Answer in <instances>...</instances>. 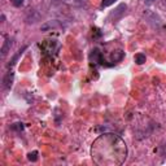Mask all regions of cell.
I'll use <instances>...</instances> for the list:
<instances>
[{
	"label": "cell",
	"instance_id": "9c48e42d",
	"mask_svg": "<svg viewBox=\"0 0 166 166\" xmlns=\"http://www.w3.org/2000/svg\"><path fill=\"white\" fill-rule=\"evenodd\" d=\"M10 3H12L14 7L20 8V7H22V5H24V0H10Z\"/></svg>",
	"mask_w": 166,
	"mask_h": 166
},
{
	"label": "cell",
	"instance_id": "30bf717a",
	"mask_svg": "<svg viewBox=\"0 0 166 166\" xmlns=\"http://www.w3.org/2000/svg\"><path fill=\"white\" fill-rule=\"evenodd\" d=\"M114 2H115V0H103L101 7H103V8H107V7H109V5H112Z\"/></svg>",
	"mask_w": 166,
	"mask_h": 166
},
{
	"label": "cell",
	"instance_id": "3957f363",
	"mask_svg": "<svg viewBox=\"0 0 166 166\" xmlns=\"http://www.w3.org/2000/svg\"><path fill=\"white\" fill-rule=\"evenodd\" d=\"M12 39H9V38H7V39L4 40V44H3V47H2V57H5L7 56V53L10 51V48H12Z\"/></svg>",
	"mask_w": 166,
	"mask_h": 166
},
{
	"label": "cell",
	"instance_id": "8fae6325",
	"mask_svg": "<svg viewBox=\"0 0 166 166\" xmlns=\"http://www.w3.org/2000/svg\"><path fill=\"white\" fill-rule=\"evenodd\" d=\"M148 2H149V3H151V2H153V0H148Z\"/></svg>",
	"mask_w": 166,
	"mask_h": 166
},
{
	"label": "cell",
	"instance_id": "52a82bcc",
	"mask_svg": "<svg viewBox=\"0 0 166 166\" xmlns=\"http://www.w3.org/2000/svg\"><path fill=\"white\" fill-rule=\"evenodd\" d=\"M27 160H29V161H31V162H35L36 160H38V152H36V151L30 152L29 154H27Z\"/></svg>",
	"mask_w": 166,
	"mask_h": 166
},
{
	"label": "cell",
	"instance_id": "277c9868",
	"mask_svg": "<svg viewBox=\"0 0 166 166\" xmlns=\"http://www.w3.org/2000/svg\"><path fill=\"white\" fill-rule=\"evenodd\" d=\"M122 57H123V52L122 51H117V52H114L112 55V61L113 62H118V61L122 60Z\"/></svg>",
	"mask_w": 166,
	"mask_h": 166
},
{
	"label": "cell",
	"instance_id": "8992f818",
	"mask_svg": "<svg viewBox=\"0 0 166 166\" xmlns=\"http://www.w3.org/2000/svg\"><path fill=\"white\" fill-rule=\"evenodd\" d=\"M26 48H27V47L25 46V47H22V49H20V51L17 52V55H16V56H14V57L12 58V61H10V62H9V66H10V65H14V64H16V61H17V60H18V57L21 56V55H22V52H24V51H25V49H26Z\"/></svg>",
	"mask_w": 166,
	"mask_h": 166
},
{
	"label": "cell",
	"instance_id": "7a4b0ae2",
	"mask_svg": "<svg viewBox=\"0 0 166 166\" xmlns=\"http://www.w3.org/2000/svg\"><path fill=\"white\" fill-rule=\"evenodd\" d=\"M13 77H14L13 71H8V73L4 75V79H3V86H4L5 90H9V88L12 87V83H13Z\"/></svg>",
	"mask_w": 166,
	"mask_h": 166
},
{
	"label": "cell",
	"instance_id": "6da1fadb",
	"mask_svg": "<svg viewBox=\"0 0 166 166\" xmlns=\"http://www.w3.org/2000/svg\"><path fill=\"white\" fill-rule=\"evenodd\" d=\"M90 62H92V64H103V65H104L105 61L103 60L101 53H100V51H99L97 48L92 49V52H91V55H90Z\"/></svg>",
	"mask_w": 166,
	"mask_h": 166
},
{
	"label": "cell",
	"instance_id": "ba28073f",
	"mask_svg": "<svg viewBox=\"0 0 166 166\" xmlns=\"http://www.w3.org/2000/svg\"><path fill=\"white\" fill-rule=\"evenodd\" d=\"M12 130H16V131H22V130H24V123H21V122L14 123V125L12 126Z\"/></svg>",
	"mask_w": 166,
	"mask_h": 166
},
{
	"label": "cell",
	"instance_id": "5b68a950",
	"mask_svg": "<svg viewBox=\"0 0 166 166\" xmlns=\"http://www.w3.org/2000/svg\"><path fill=\"white\" fill-rule=\"evenodd\" d=\"M135 62L138 65H143L145 62V55H143V53H138L135 55Z\"/></svg>",
	"mask_w": 166,
	"mask_h": 166
}]
</instances>
